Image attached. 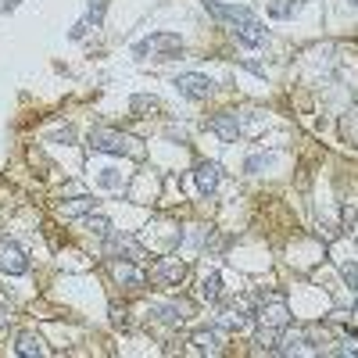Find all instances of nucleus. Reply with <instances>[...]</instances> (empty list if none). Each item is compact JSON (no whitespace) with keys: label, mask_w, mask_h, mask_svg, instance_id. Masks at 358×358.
Here are the masks:
<instances>
[{"label":"nucleus","mask_w":358,"mask_h":358,"mask_svg":"<svg viewBox=\"0 0 358 358\" xmlns=\"http://www.w3.org/2000/svg\"><path fill=\"white\" fill-rule=\"evenodd\" d=\"M204 11L212 18H219L222 25H229V33L241 43H248V47H262L265 43V25H262V18L251 8L222 4V0H204Z\"/></svg>","instance_id":"nucleus-1"},{"label":"nucleus","mask_w":358,"mask_h":358,"mask_svg":"<svg viewBox=\"0 0 358 358\" xmlns=\"http://www.w3.org/2000/svg\"><path fill=\"white\" fill-rule=\"evenodd\" d=\"M90 147L101 155H126V158H143V143L118 133V129H108V126H97L90 129Z\"/></svg>","instance_id":"nucleus-2"},{"label":"nucleus","mask_w":358,"mask_h":358,"mask_svg":"<svg viewBox=\"0 0 358 358\" xmlns=\"http://www.w3.org/2000/svg\"><path fill=\"white\" fill-rule=\"evenodd\" d=\"M133 57H151V62H172V57H183V40L176 33H151L140 43H133Z\"/></svg>","instance_id":"nucleus-3"},{"label":"nucleus","mask_w":358,"mask_h":358,"mask_svg":"<svg viewBox=\"0 0 358 358\" xmlns=\"http://www.w3.org/2000/svg\"><path fill=\"white\" fill-rule=\"evenodd\" d=\"M172 86H176L187 101H208V97H212V90H215V83L208 79V76H201V72H183V76H176Z\"/></svg>","instance_id":"nucleus-4"},{"label":"nucleus","mask_w":358,"mask_h":358,"mask_svg":"<svg viewBox=\"0 0 358 358\" xmlns=\"http://www.w3.org/2000/svg\"><path fill=\"white\" fill-rule=\"evenodd\" d=\"M0 273H8V276H25L29 273V255L15 241H0Z\"/></svg>","instance_id":"nucleus-5"},{"label":"nucleus","mask_w":358,"mask_h":358,"mask_svg":"<svg viewBox=\"0 0 358 358\" xmlns=\"http://www.w3.org/2000/svg\"><path fill=\"white\" fill-rule=\"evenodd\" d=\"M104 255L108 258H126V262H143L147 251L133 241V236H104Z\"/></svg>","instance_id":"nucleus-6"},{"label":"nucleus","mask_w":358,"mask_h":358,"mask_svg":"<svg viewBox=\"0 0 358 358\" xmlns=\"http://www.w3.org/2000/svg\"><path fill=\"white\" fill-rule=\"evenodd\" d=\"M208 129L226 143H236V136H241V118H236V111H219L208 118Z\"/></svg>","instance_id":"nucleus-7"},{"label":"nucleus","mask_w":358,"mask_h":358,"mask_svg":"<svg viewBox=\"0 0 358 358\" xmlns=\"http://www.w3.org/2000/svg\"><path fill=\"white\" fill-rule=\"evenodd\" d=\"M258 322H262V326H276V330H283V326L290 322V308H287L283 297H273V301H265V305L258 308Z\"/></svg>","instance_id":"nucleus-8"},{"label":"nucleus","mask_w":358,"mask_h":358,"mask_svg":"<svg viewBox=\"0 0 358 358\" xmlns=\"http://www.w3.org/2000/svg\"><path fill=\"white\" fill-rule=\"evenodd\" d=\"M219 179H222L219 162H197V169H194V183H197V190H201L204 197L219 190Z\"/></svg>","instance_id":"nucleus-9"},{"label":"nucleus","mask_w":358,"mask_h":358,"mask_svg":"<svg viewBox=\"0 0 358 358\" xmlns=\"http://www.w3.org/2000/svg\"><path fill=\"white\" fill-rule=\"evenodd\" d=\"M183 280H187L183 262H162V265L151 268V283H158V287H179Z\"/></svg>","instance_id":"nucleus-10"},{"label":"nucleus","mask_w":358,"mask_h":358,"mask_svg":"<svg viewBox=\"0 0 358 358\" xmlns=\"http://www.w3.org/2000/svg\"><path fill=\"white\" fill-rule=\"evenodd\" d=\"M15 351L22 355V358H43L47 355V344H43V337H36V334H18V344H15Z\"/></svg>","instance_id":"nucleus-11"},{"label":"nucleus","mask_w":358,"mask_h":358,"mask_svg":"<svg viewBox=\"0 0 358 358\" xmlns=\"http://www.w3.org/2000/svg\"><path fill=\"white\" fill-rule=\"evenodd\" d=\"M111 276H115L118 283H126V287H133V290L147 287V276L140 273V268H133L129 262H126V265H118V262H115V265H111Z\"/></svg>","instance_id":"nucleus-12"},{"label":"nucleus","mask_w":358,"mask_h":358,"mask_svg":"<svg viewBox=\"0 0 358 358\" xmlns=\"http://www.w3.org/2000/svg\"><path fill=\"white\" fill-rule=\"evenodd\" d=\"M305 8V0H268V15L273 18H280V22H287V18H294L297 11Z\"/></svg>","instance_id":"nucleus-13"},{"label":"nucleus","mask_w":358,"mask_h":358,"mask_svg":"<svg viewBox=\"0 0 358 358\" xmlns=\"http://www.w3.org/2000/svg\"><path fill=\"white\" fill-rule=\"evenodd\" d=\"M219 334L215 330H197L194 337H190V344H194V351H201V355H215L219 351Z\"/></svg>","instance_id":"nucleus-14"},{"label":"nucleus","mask_w":358,"mask_h":358,"mask_svg":"<svg viewBox=\"0 0 358 358\" xmlns=\"http://www.w3.org/2000/svg\"><path fill=\"white\" fill-rule=\"evenodd\" d=\"M65 219H76V215H90L94 212V197H76V201H62V208H57Z\"/></svg>","instance_id":"nucleus-15"},{"label":"nucleus","mask_w":358,"mask_h":358,"mask_svg":"<svg viewBox=\"0 0 358 358\" xmlns=\"http://www.w3.org/2000/svg\"><path fill=\"white\" fill-rule=\"evenodd\" d=\"M219 294H222V276L219 273H208L201 280V297H204V301H219Z\"/></svg>","instance_id":"nucleus-16"},{"label":"nucleus","mask_w":358,"mask_h":358,"mask_svg":"<svg viewBox=\"0 0 358 358\" xmlns=\"http://www.w3.org/2000/svg\"><path fill=\"white\" fill-rule=\"evenodd\" d=\"M129 111H133V115H155V111H162V104H158V97L136 94V97L129 101Z\"/></svg>","instance_id":"nucleus-17"},{"label":"nucleus","mask_w":358,"mask_h":358,"mask_svg":"<svg viewBox=\"0 0 358 358\" xmlns=\"http://www.w3.org/2000/svg\"><path fill=\"white\" fill-rule=\"evenodd\" d=\"M83 226L94 233V236H111V219H108V215H94V212H90V215L83 219Z\"/></svg>","instance_id":"nucleus-18"},{"label":"nucleus","mask_w":358,"mask_h":358,"mask_svg":"<svg viewBox=\"0 0 358 358\" xmlns=\"http://www.w3.org/2000/svg\"><path fill=\"white\" fill-rule=\"evenodd\" d=\"M151 315H158L162 322H183V319H187V312H183V308H176V305H155Z\"/></svg>","instance_id":"nucleus-19"},{"label":"nucleus","mask_w":358,"mask_h":358,"mask_svg":"<svg viewBox=\"0 0 358 358\" xmlns=\"http://www.w3.org/2000/svg\"><path fill=\"white\" fill-rule=\"evenodd\" d=\"M258 351H276V326H265V330L255 337Z\"/></svg>","instance_id":"nucleus-20"},{"label":"nucleus","mask_w":358,"mask_h":358,"mask_svg":"<svg viewBox=\"0 0 358 358\" xmlns=\"http://www.w3.org/2000/svg\"><path fill=\"white\" fill-rule=\"evenodd\" d=\"M222 326H229V330H244V326H248V315H241V312H222V319H219Z\"/></svg>","instance_id":"nucleus-21"},{"label":"nucleus","mask_w":358,"mask_h":358,"mask_svg":"<svg viewBox=\"0 0 358 358\" xmlns=\"http://www.w3.org/2000/svg\"><path fill=\"white\" fill-rule=\"evenodd\" d=\"M104 22V0H94V4H90V15H86V25H101Z\"/></svg>","instance_id":"nucleus-22"},{"label":"nucleus","mask_w":358,"mask_h":358,"mask_svg":"<svg viewBox=\"0 0 358 358\" xmlns=\"http://www.w3.org/2000/svg\"><path fill=\"white\" fill-rule=\"evenodd\" d=\"M341 273H344L348 287H351V290H358V265H355V262H351V265H341Z\"/></svg>","instance_id":"nucleus-23"},{"label":"nucleus","mask_w":358,"mask_h":358,"mask_svg":"<svg viewBox=\"0 0 358 358\" xmlns=\"http://www.w3.org/2000/svg\"><path fill=\"white\" fill-rule=\"evenodd\" d=\"M268 162H273V155H255V158H248L244 169H248V172H258V169H265Z\"/></svg>","instance_id":"nucleus-24"},{"label":"nucleus","mask_w":358,"mask_h":358,"mask_svg":"<svg viewBox=\"0 0 358 358\" xmlns=\"http://www.w3.org/2000/svg\"><path fill=\"white\" fill-rule=\"evenodd\" d=\"M86 33H90V25H86V18H83V22H76V29H72V40H83Z\"/></svg>","instance_id":"nucleus-25"},{"label":"nucleus","mask_w":358,"mask_h":358,"mask_svg":"<svg viewBox=\"0 0 358 358\" xmlns=\"http://www.w3.org/2000/svg\"><path fill=\"white\" fill-rule=\"evenodd\" d=\"M101 183H104L108 190H115V187H118V176H111V169H104V176H101Z\"/></svg>","instance_id":"nucleus-26"},{"label":"nucleus","mask_w":358,"mask_h":358,"mask_svg":"<svg viewBox=\"0 0 358 358\" xmlns=\"http://www.w3.org/2000/svg\"><path fill=\"white\" fill-rule=\"evenodd\" d=\"M8 326H11V315H8V312H0V330H8Z\"/></svg>","instance_id":"nucleus-27"},{"label":"nucleus","mask_w":358,"mask_h":358,"mask_svg":"<svg viewBox=\"0 0 358 358\" xmlns=\"http://www.w3.org/2000/svg\"><path fill=\"white\" fill-rule=\"evenodd\" d=\"M355 4H358V0H355Z\"/></svg>","instance_id":"nucleus-28"}]
</instances>
